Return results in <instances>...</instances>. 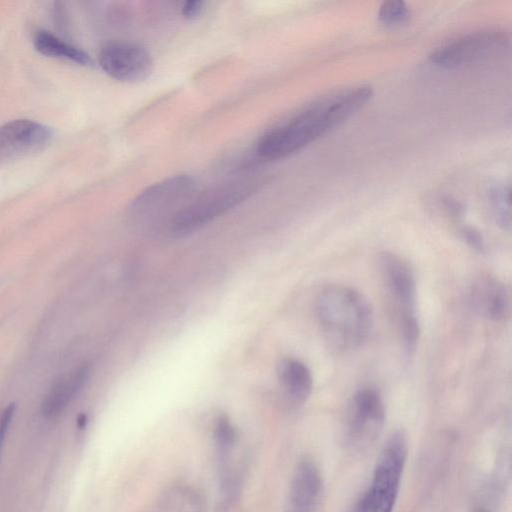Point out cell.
<instances>
[{
    "mask_svg": "<svg viewBox=\"0 0 512 512\" xmlns=\"http://www.w3.org/2000/svg\"><path fill=\"white\" fill-rule=\"evenodd\" d=\"M372 95L371 86L358 85L312 101L267 130L256 144V154L278 160L303 149L364 107Z\"/></svg>",
    "mask_w": 512,
    "mask_h": 512,
    "instance_id": "1",
    "label": "cell"
},
{
    "mask_svg": "<svg viewBox=\"0 0 512 512\" xmlns=\"http://www.w3.org/2000/svg\"><path fill=\"white\" fill-rule=\"evenodd\" d=\"M315 311L328 345L337 352L360 347L374 323L373 308L364 294L346 285H331L319 292Z\"/></svg>",
    "mask_w": 512,
    "mask_h": 512,
    "instance_id": "2",
    "label": "cell"
},
{
    "mask_svg": "<svg viewBox=\"0 0 512 512\" xmlns=\"http://www.w3.org/2000/svg\"><path fill=\"white\" fill-rule=\"evenodd\" d=\"M264 182L265 179L259 175H248L229 179L196 192L172 218L167 232L175 237L194 233L249 199Z\"/></svg>",
    "mask_w": 512,
    "mask_h": 512,
    "instance_id": "3",
    "label": "cell"
},
{
    "mask_svg": "<svg viewBox=\"0 0 512 512\" xmlns=\"http://www.w3.org/2000/svg\"><path fill=\"white\" fill-rule=\"evenodd\" d=\"M196 192V181L188 174L162 179L146 187L130 202L128 220L140 230L167 229L172 218Z\"/></svg>",
    "mask_w": 512,
    "mask_h": 512,
    "instance_id": "4",
    "label": "cell"
},
{
    "mask_svg": "<svg viewBox=\"0 0 512 512\" xmlns=\"http://www.w3.org/2000/svg\"><path fill=\"white\" fill-rule=\"evenodd\" d=\"M407 437L397 430L387 439L376 463L371 488V512H393L407 459Z\"/></svg>",
    "mask_w": 512,
    "mask_h": 512,
    "instance_id": "5",
    "label": "cell"
},
{
    "mask_svg": "<svg viewBox=\"0 0 512 512\" xmlns=\"http://www.w3.org/2000/svg\"><path fill=\"white\" fill-rule=\"evenodd\" d=\"M509 42L510 35L503 29H481L441 45L428 58L435 66L452 69L486 58L508 46Z\"/></svg>",
    "mask_w": 512,
    "mask_h": 512,
    "instance_id": "6",
    "label": "cell"
},
{
    "mask_svg": "<svg viewBox=\"0 0 512 512\" xmlns=\"http://www.w3.org/2000/svg\"><path fill=\"white\" fill-rule=\"evenodd\" d=\"M98 63L107 75L128 83L145 80L153 69L150 52L138 43L127 41L104 45L99 51Z\"/></svg>",
    "mask_w": 512,
    "mask_h": 512,
    "instance_id": "7",
    "label": "cell"
},
{
    "mask_svg": "<svg viewBox=\"0 0 512 512\" xmlns=\"http://www.w3.org/2000/svg\"><path fill=\"white\" fill-rule=\"evenodd\" d=\"M385 407L380 394L372 388H362L351 398L346 417L349 440L359 444L373 439L383 426Z\"/></svg>",
    "mask_w": 512,
    "mask_h": 512,
    "instance_id": "8",
    "label": "cell"
},
{
    "mask_svg": "<svg viewBox=\"0 0 512 512\" xmlns=\"http://www.w3.org/2000/svg\"><path fill=\"white\" fill-rule=\"evenodd\" d=\"M49 127L29 119H17L0 126V164L42 150L49 144Z\"/></svg>",
    "mask_w": 512,
    "mask_h": 512,
    "instance_id": "9",
    "label": "cell"
},
{
    "mask_svg": "<svg viewBox=\"0 0 512 512\" xmlns=\"http://www.w3.org/2000/svg\"><path fill=\"white\" fill-rule=\"evenodd\" d=\"M384 281L398 307L400 322L415 315L416 281L412 268L399 256L385 253L381 257Z\"/></svg>",
    "mask_w": 512,
    "mask_h": 512,
    "instance_id": "10",
    "label": "cell"
},
{
    "mask_svg": "<svg viewBox=\"0 0 512 512\" xmlns=\"http://www.w3.org/2000/svg\"><path fill=\"white\" fill-rule=\"evenodd\" d=\"M469 300L478 314L492 321H502L509 315V292L491 277L481 278L473 284Z\"/></svg>",
    "mask_w": 512,
    "mask_h": 512,
    "instance_id": "11",
    "label": "cell"
},
{
    "mask_svg": "<svg viewBox=\"0 0 512 512\" xmlns=\"http://www.w3.org/2000/svg\"><path fill=\"white\" fill-rule=\"evenodd\" d=\"M89 373V366L83 364L58 379L42 400V415L47 419L58 417L84 387Z\"/></svg>",
    "mask_w": 512,
    "mask_h": 512,
    "instance_id": "12",
    "label": "cell"
},
{
    "mask_svg": "<svg viewBox=\"0 0 512 512\" xmlns=\"http://www.w3.org/2000/svg\"><path fill=\"white\" fill-rule=\"evenodd\" d=\"M322 489V477L317 465L303 459L297 465L290 487L292 512H310L317 503Z\"/></svg>",
    "mask_w": 512,
    "mask_h": 512,
    "instance_id": "13",
    "label": "cell"
},
{
    "mask_svg": "<svg viewBox=\"0 0 512 512\" xmlns=\"http://www.w3.org/2000/svg\"><path fill=\"white\" fill-rule=\"evenodd\" d=\"M279 383L294 403L305 402L311 394L313 379L309 368L300 360L285 358L277 368Z\"/></svg>",
    "mask_w": 512,
    "mask_h": 512,
    "instance_id": "14",
    "label": "cell"
},
{
    "mask_svg": "<svg viewBox=\"0 0 512 512\" xmlns=\"http://www.w3.org/2000/svg\"><path fill=\"white\" fill-rule=\"evenodd\" d=\"M33 45L39 53L48 57L68 60L83 66L92 64L87 53L45 30L35 33Z\"/></svg>",
    "mask_w": 512,
    "mask_h": 512,
    "instance_id": "15",
    "label": "cell"
},
{
    "mask_svg": "<svg viewBox=\"0 0 512 512\" xmlns=\"http://www.w3.org/2000/svg\"><path fill=\"white\" fill-rule=\"evenodd\" d=\"M490 209L497 225L509 231L511 229L510 186L506 184L493 185L488 190Z\"/></svg>",
    "mask_w": 512,
    "mask_h": 512,
    "instance_id": "16",
    "label": "cell"
},
{
    "mask_svg": "<svg viewBox=\"0 0 512 512\" xmlns=\"http://www.w3.org/2000/svg\"><path fill=\"white\" fill-rule=\"evenodd\" d=\"M411 17L407 5L400 0L385 1L378 11L379 21L386 26H400L406 24Z\"/></svg>",
    "mask_w": 512,
    "mask_h": 512,
    "instance_id": "17",
    "label": "cell"
},
{
    "mask_svg": "<svg viewBox=\"0 0 512 512\" xmlns=\"http://www.w3.org/2000/svg\"><path fill=\"white\" fill-rule=\"evenodd\" d=\"M214 436L221 451L232 449L236 441V431L226 416H220L214 427Z\"/></svg>",
    "mask_w": 512,
    "mask_h": 512,
    "instance_id": "18",
    "label": "cell"
},
{
    "mask_svg": "<svg viewBox=\"0 0 512 512\" xmlns=\"http://www.w3.org/2000/svg\"><path fill=\"white\" fill-rule=\"evenodd\" d=\"M462 237L465 241V243L475 250L476 252L482 253L486 249L484 237L482 236L481 232L470 225H466L462 228Z\"/></svg>",
    "mask_w": 512,
    "mask_h": 512,
    "instance_id": "19",
    "label": "cell"
},
{
    "mask_svg": "<svg viewBox=\"0 0 512 512\" xmlns=\"http://www.w3.org/2000/svg\"><path fill=\"white\" fill-rule=\"evenodd\" d=\"M16 406L14 403L7 405L0 414V452L4 444L7 432L14 417Z\"/></svg>",
    "mask_w": 512,
    "mask_h": 512,
    "instance_id": "20",
    "label": "cell"
},
{
    "mask_svg": "<svg viewBox=\"0 0 512 512\" xmlns=\"http://www.w3.org/2000/svg\"><path fill=\"white\" fill-rule=\"evenodd\" d=\"M444 210L454 219H462L465 213L464 205L453 197H445L442 200Z\"/></svg>",
    "mask_w": 512,
    "mask_h": 512,
    "instance_id": "21",
    "label": "cell"
},
{
    "mask_svg": "<svg viewBox=\"0 0 512 512\" xmlns=\"http://www.w3.org/2000/svg\"><path fill=\"white\" fill-rule=\"evenodd\" d=\"M204 7L205 3L203 1H186L182 5L181 13L187 19H196L202 14Z\"/></svg>",
    "mask_w": 512,
    "mask_h": 512,
    "instance_id": "22",
    "label": "cell"
},
{
    "mask_svg": "<svg viewBox=\"0 0 512 512\" xmlns=\"http://www.w3.org/2000/svg\"><path fill=\"white\" fill-rule=\"evenodd\" d=\"M350 512H371L369 491L359 497Z\"/></svg>",
    "mask_w": 512,
    "mask_h": 512,
    "instance_id": "23",
    "label": "cell"
},
{
    "mask_svg": "<svg viewBox=\"0 0 512 512\" xmlns=\"http://www.w3.org/2000/svg\"><path fill=\"white\" fill-rule=\"evenodd\" d=\"M87 423V417L85 415H81L78 419V425L80 427H84Z\"/></svg>",
    "mask_w": 512,
    "mask_h": 512,
    "instance_id": "24",
    "label": "cell"
},
{
    "mask_svg": "<svg viewBox=\"0 0 512 512\" xmlns=\"http://www.w3.org/2000/svg\"><path fill=\"white\" fill-rule=\"evenodd\" d=\"M474 512H488V511L483 508H477Z\"/></svg>",
    "mask_w": 512,
    "mask_h": 512,
    "instance_id": "25",
    "label": "cell"
}]
</instances>
